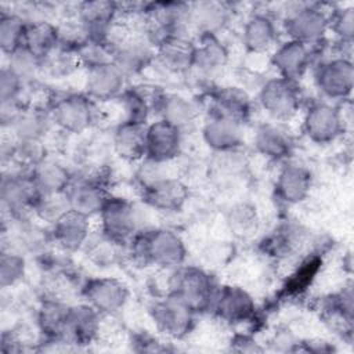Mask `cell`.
Masks as SVG:
<instances>
[{"mask_svg":"<svg viewBox=\"0 0 354 354\" xmlns=\"http://www.w3.org/2000/svg\"><path fill=\"white\" fill-rule=\"evenodd\" d=\"M304 243V231L292 223H286L275 228L263 239L261 248L267 256L274 259H289L295 256Z\"/></svg>","mask_w":354,"mask_h":354,"instance_id":"34","label":"cell"},{"mask_svg":"<svg viewBox=\"0 0 354 354\" xmlns=\"http://www.w3.org/2000/svg\"><path fill=\"white\" fill-rule=\"evenodd\" d=\"M91 218L69 210L50 227V239L64 252L82 250L91 234Z\"/></svg>","mask_w":354,"mask_h":354,"instance_id":"19","label":"cell"},{"mask_svg":"<svg viewBox=\"0 0 354 354\" xmlns=\"http://www.w3.org/2000/svg\"><path fill=\"white\" fill-rule=\"evenodd\" d=\"M112 147L119 158L127 162H140L145 158L147 124L124 119L113 130Z\"/></svg>","mask_w":354,"mask_h":354,"instance_id":"28","label":"cell"},{"mask_svg":"<svg viewBox=\"0 0 354 354\" xmlns=\"http://www.w3.org/2000/svg\"><path fill=\"white\" fill-rule=\"evenodd\" d=\"M53 124L48 108L26 104L10 130L17 141H41Z\"/></svg>","mask_w":354,"mask_h":354,"instance_id":"30","label":"cell"},{"mask_svg":"<svg viewBox=\"0 0 354 354\" xmlns=\"http://www.w3.org/2000/svg\"><path fill=\"white\" fill-rule=\"evenodd\" d=\"M231 18L228 3L216 0H203L189 4V28L202 35H218Z\"/></svg>","mask_w":354,"mask_h":354,"instance_id":"26","label":"cell"},{"mask_svg":"<svg viewBox=\"0 0 354 354\" xmlns=\"http://www.w3.org/2000/svg\"><path fill=\"white\" fill-rule=\"evenodd\" d=\"M87 259L97 267H112L119 263L124 254V246L102 232L91 234L86 246L83 248Z\"/></svg>","mask_w":354,"mask_h":354,"instance_id":"37","label":"cell"},{"mask_svg":"<svg viewBox=\"0 0 354 354\" xmlns=\"http://www.w3.org/2000/svg\"><path fill=\"white\" fill-rule=\"evenodd\" d=\"M131 348L137 353H160L167 351V347L163 346L156 337L149 335L147 330H140L131 336Z\"/></svg>","mask_w":354,"mask_h":354,"instance_id":"49","label":"cell"},{"mask_svg":"<svg viewBox=\"0 0 354 354\" xmlns=\"http://www.w3.org/2000/svg\"><path fill=\"white\" fill-rule=\"evenodd\" d=\"M98 231L123 246H126L137 234L148 228L144 225V214L140 206L129 199L113 195L106 201L98 214Z\"/></svg>","mask_w":354,"mask_h":354,"instance_id":"3","label":"cell"},{"mask_svg":"<svg viewBox=\"0 0 354 354\" xmlns=\"http://www.w3.org/2000/svg\"><path fill=\"white\" fill-rule=\"evenodd\" d=\"M25 82L7 65H4L0 71V101L10 100H22V91L25 87Z\"/></svg>","mask_w":354,"mask_h":354,"instance_id":"48","label":"cell"},{"mask_svg":"<svg viewBox=\"0 0 354 354\" xmlns=\"http://www.w3.org/2000/svg\"><path fill=\"white\" fill-rule=\"evenodd\" d=\"M53 123L66 133L79 134L88 130L95 119V101L86 93H66L54 97L48 104Z\"/></svg>","mask_w":354,"mask_h":354,"instance_id":"5","label":"cell"},{"mask_svg":"<svg viewBox=\"0 0 354 354\" xmlns=\"http://www.w3.org/2000/svg\"><path fill=\"white\" fill-rule=\"evenodd\" d=\"M228 58V48L218 39V35H202L195 40L194 69L198 72L213 75L227 65Z\"/></svg>","mask_w":354,"mask_h":354,"instance_id":"33","label":"cell"},{"mask_svg":"<svg viewBox=\"0 0 354 354\" xmlns=\"http://www.w3.org/2000/svg\"><path fill=\"white\" fill-rule=\"evenodd\" d=\"M353 289L351 286L343 288L340 292L333 293L325 300V314L328 318L335 319L336 324L342 325L343 329L351 330L354 303H353Z\"/></svg>","mask_w":354,"mask_h":354,"instance_id":"40","label":"cell"},{"mask_svg":"<svg viewBox=\"0 0 354 354\" xmlns=\"http://www.w3.org/2000/svg\"><path fill=\"white\" fill-rule=\"evenodd\" d=\"M69 210L72 209L66 192L40 194L33 206V216L51 227Z\"/></svg>","mask_w":354,"mask_h":354,"instance_id":"39","label":"cell"},{"mask_svg":"<svg viewBox=\"0 0 354 354\" xmlns=\"http://www.w3.org/2000/svg\"><path fill=\"white\" fill-rule=\"evenodd\" d=\"M311 185L313 177L307 167L299 163H286L278 171L274 189L282 203L293 206L308 198Z\"/></svg>","mask_w":354,"mask_h":354,"instance_id":"21","label":"cell"},{"mask_svg":"<svg viewBox=\"0 0 354 354\" xmlns=\"http://www.w3.org/2000/svg\"><path fill=\"white\" fill-rule=\"evenodd\" d=\"M102 317V314L86 301L69 304L64 342L79 347L94 343L101 332Z\"/></svg>","mask_w":354,"mask_h":354,"instance_id":"18","label":"cell"},{"mask_svg":"<svg viewBox=\"0 0 354 354\" xmlns=\"http://www.w3.org/2000/svg\"><path fill=\"white\" fill-rule=\"evenodd\" d=\"M231 350L236 353H261L264 348L249 335H235L230 342Z\"/></svg>","mask_w":354,"mask_h":354,"instance_id":"51","label":"cell"},{"mask_svg":"<svg viewBox=\"0 0 354 354\" xmlns=\"http://www.w3.org/2000/svg\"><path fill=\"white\" fill-rule=\"evenodd\" d=\"M321 266V260L317 256H311L301 261V264L295 270V272L290 275V278L286 281V285L283 286V290L286 295H299L304 289H307L308 285H311L313 279L318 274Z\"/></svg>","mask_w":354,"mask_h":354,"instance_id":"45","label":"cell"},{"mask_svg":"<svg viewBox=\"0 0 354 354\" xmlns=\"http://www.w3.org/2000/svg\"><path fill=\"white\" fill-rule=\"evenodd\" d=\"M7 57V66L14 71L26 84L35 80V77H37V75L43 72V58L36 55L25 46L18 47Z\"/></svg>","mask_w":354,"mask_h":354,"instance_id":"41","label":"cell"},{"mask_svg":"<svg viewBox=\"0 0 354 354\" xmlns=\"http://www.w3.org/2000/svg\"><path fill=\"white\" fill-rule=\"evenodd\" d=\"M278 29L275 21L266 12H256L248 18L242 29V43L249 53L264 54L275 47Z\"/></svg>","mask_w":354,"mask_h":354,"instance_id":"29","label":"cell"},{"mask_svg":"<svg viewBox=\"0 0 354 354\" xmlns=\"http://www.w3.org/2000/svg\"><path fill=\"white\" fill-rule=\"evenodd\" d=\"M26 48L44 58L58 47V28L51 21H37L26 24L24 43Z\"/></svg>","mask_w":354,"mask_h":354,"instance_id":"35","label":"cell"},{"mask_svg":"<svg viewBox=\"0 0 354 354\" xmlns=\"http://www.w3.org/2000/svg\"><path fill=\"white\" fill-rule=\"evenodd\" d=\"M210 310L227 324H243L256 315V301L245 288L223 285L218 286Z\"/></svg>","mask_w":354,"mask_h":354,"instance_id":"14","label":"cell"},{"mask_svg":"<svg viewBox=\"0 0 354 354\" xmlns=\"http://www.w3.org/2000/svg\"><path fill=\"white\" fill-rule=\"evenodd\" d=\"M141 199L152 210L177 213L188 201V188L177 176L171 174L141 188Z\"/></svg>","mask_w":354,"mask_h":354,"instance_id":"16","label":"cell"},{"mask_svg":"<svg viewBox=\"0 0 354 354\" xmlns=\"http://www.w3.org/2000/svg\"><path fill=\"white\" fill-rule=\"evenodd\" d=\"M212 112L245 123L253 112V101L241 87H218L212 93Z\"/></svg>","mask_w":354,"mask_h":354,"instance_id":"31","label":"cell"},{"mask_svg":"<svg viewBox=\"0 0 354 354\" xmlns=\"http://www.w3.org/2000/svg\"><path fill=\"white\" fill-rule=\"evenodd\" d=\"M329 30H332L340 43H353L354 39V7H342L333 10L329 15Z\"/></svg>","mask_w":354,"mask_h":354,"instance_id":"46","label":"cell"},{"mask_svg":"<svg viewBox=\"0 0 354 354\" xmlns=\"http://www.w3.org/2000/svg\"><path fill=\"white\" fill-rule=\"evenodd\" d=\"M225 224L230 232L236 238H250L260 225V216L257 207L250 202L234 203L225 214Z\"/></svg>","mask_w":354,"mask_h":354,"instance_id":"36","label":"cell"},{"mask_svg":"<svg viewBox=\"0 0 354 354\" xmlns=\"http://www.w3.org/2000/svg\"><path fill=\"white\" fill-rule=\"evenodd\" d=\"M170 163L166 162H158L148 158H144L138 162V167L136 171V178L140 185V188H145L167 176H171L169 167Z\"/></svg>","mask_w":354,"mask_h":354,"instance_id":"47","label":"cell"},{"mask_svg":"<svg viewBox=\"0 0 354 354\" xmlns=\"http://www.w3.org/2000/svg\"><path fill=\"white\" fill-rule=\"evenodd\" d=\"M344 116L328 101H315L304 112L301 129L304 136L319 145L336 141L344 131Z\"/></svg>","mask_w":354,"mask_h":354,"instance_id":"9","label":"cell"},{"mask_svg":"<svg viewBox=\"0 0 354 354\" xmlns=\"http://www.w3.org/2000/svg\"><path fill=\"white\" fill-rule=\"evenodd\" d=\"M202 138L216 153L239 149L245 138L243 123L210 112L202 127Z\"/></svg>","mask_w":354,"mask_h":354,"instance_id":"17","label":"cell"},{"mask_svg":"<svg viewBox=\"0 0 354 354\" xmlns=\"http://www.w3.org/2000/svg\"><path fill=\"white\" fill-rule=\"evenodd\" d=\"M149 317L158 330L171 339H183L195 328L196 313L171 293L156 297L149 306Z\"/></svg>","mask_w":354,"mask_h":354,"instance_id":"6","label":"cell"},{"mask_svg":"<svg viewBox=\"0 0 354 354\" xmlns=\"http://www.w3.org/2000/svg\"><path fill=\"white\" fill-rule=\"evenodd\" d=\"M39 195L29 170L8 171L1 178V205L11 220L24 221L29 214H33V206Z\"/></svg>","mask_w":354,"mask_h":354,"instance_id":"7","label":"cell"},{"mask_svg":"<svg viewBox=\"0 0 354 354\" xmlns=\"http://www.w3.org/2000/svg\"><path fill=\"white\" fill-rule=\"evenodd\" d=\"M183 131L165 120L147 124L145 158L171 163L181 152Z\"/></svg>","mask_w":354,"mask_h":354,"instance_id":"20","label":"cell"},{"mask_svg":"<svg viewBox=\"0 0 354 354\" xmlns=\"http://www.w3.org/2000/svg\"><path fill=\"white\" fill-rule=\"evenodd\" d=\"M218 285L213 275L199 266H180L170 271L166 293H171L188 304L196 314L209 311Z\"/></svg>","mask_w":354,"mask_h":354,"instance_id":"2","label":"cell"},{"mask_svg":"<svg viewBox=\"0 0 354 354\" xmlns=\"http://www.w3.org/2000/svg\"><path fill=\"white\" fill-rule=\"evenodd\" d=\"M152 106L160 120L170 123L181 131L194 126L199 116L196 102L180 94L160 93L153 98Z\"/></svg>","mask_w":354,"mask_h":354,"instance_id":"23","label":"cell"},{"mask_svg":"<svg viewBox=\"0 0 354 354\" xmlns=\"http://www.w3.org/2000/svg\"><path fill=\"white\" fill-rule=\"evenodd\" d=\"M195 40L187 35L162 39L156 44V58L163 68L173 73H185L194 69Z\"/></svg>","mask_w":354,"mask_h":354,"instance_id":"24","label":"cell"},{"mask_svg":"<svg viewBox=\"0 0 354 354\" xmlns=\"http://www.w3.org/2000/svg\"><path fill=\"white\" fill-rule=\"evenodd\" d=\"M66 195L71 203V209L88 218L98 217L106 201L111 198V192L106 188L105 180L100 177V173L75 176Z\"/></svg>","mask_w":354,"mask_h":354,"instance_id":"13","label":"cell"},{"mask_svg":"<svg viewBox=\"0 0 354 354\" xmlns=\"http://www.w3.org/2000/svg\"><path fill=\"white\" fill-rule=\"evenodd\" d=\"M328 15L329 14L315 4L300 6L288 12L283 21L285 33L289 40L299 41L308 47L319 44L329 30Z\"/></svg>","mask_w":354,"mask_h":354,"instance_id":"11","label":"cell"},{"mask_svg":"<svg viewBox=\"0 0 354 354\" xmlns=\"http://www.w3.org/2000/svg\"><path fill=\"white\" fill-rule=\"evenodd\" d=\"M257 100L263 111L277 122L290 120L301 106L297 83L281 76L266 80L259 90Z\"/></svg>","mask_w":354,"mask_h":354,"instance_id":"8","label":"cell"},{"mask_svg":"<svg viewBox=\"0 0 354 354\" xmlns=\"http://www.w3.org/2000/svg\"><path fill=\"white\" fill-rule=\"evenodd\" d=\"M79 66L82 65L77 54L59 47L43 58V73L57 79L72 75Z\"/></svg>","mask_w":354,"mask_h":354,"instance_id":"43","label":"cell"},{"mask_svg":"<svg viewBox=\"0 0 354 354\" xmlns=\"http://www.w3.org/2000/svg\"><path fill=\"white\" fill-rule=\"evenodd\" d=\"M26 22L15 11H1L0 14V48L10 55L24 43Z\"/></svg>","mask_w":354,"mask_h":354,"instance_id":"38","label":"cell"},{"mask_svg":"<svg viewBox=\"0 0 354 354\" xmlns=\"http://www.w3.org/2000/svg\"><path fill=\"white\" fill-rule=\"evenodd\" d=\"M119 100L126 113V120L147 124L152 104L141 91H138L137 88H126Z\"/></svg>","mask_w":354,"mask_h":354,"instance_id":"44","label":"cell"},{"mask_svg":"<svg viewBox=\"0 0 354 354\" xmlns=\"http://www.w3.org/2000/svg\"><path fill=\"white\" fill-rule=\"evenodd\" d=\"M83 301L88 303L104 317L115 315L129 301V289L115 277H94L84 281L80 288Z\"/></svg>","mask_w":354,"mask_h":354,"instance_id":"12","label":"cell"},{"mask_svg":"<svg viewBox=\"0 0 354 354\" xmlns=\"http://www.w3.org/2000/svg\"><path fill=\"white\" fill-rule=\"evenodd\" d=\"M127 76L113 61L86 68L84 88L93 101H111L119 98L126 87Z\"/></svg>","mask_w":354,"mask_h":354,"instance_id":"15","label":"cell"},{"mask_svg":"<svg viewBox=\"0 0 354 354\" xmlns=\"http://www.w3.org/2000/svg\"><path fill=\"white\" fill-rule=\"evenodd\" d=\"M69 304L58 297L50 296L41 300L37 314L36 324L40 335L48 343H65V328L68 318Z\"/></svg>","mask_w":354,"mask_h":354,"instance_id":"27","label":"cell"},{"mask_svg":"<svg viewBox=\"0 0 354 354\" xmlns=\"http://www.w3.org/2000/svg\"><path fill=\"white\" fill-rule=\"evenodd\" d=\"M126 256L141 267L153 266L171 271L185 263L187 246L184 239L170 228H145L126 246Z\"/></svg>","mask_w":354,"mask_h":354,"instance_id":"1","label":"cell"},{"mask_svg":"<svg viewBox=\"0 0 354 354\" xmlns=\"http://www.w3.org/2000/svg\"><path fill=\"white\" fill-rule=\"evenodd\" d=\"M26 274V260L18 250L3 248L0 253V286L12 288L19 283Z\"/></svg>","mask_w":354,"mask_h":354,"instance_id":"42","label":"cell"},{"mask_svg":"<svg viewBox=\"0 0 354 354\" xmlns=\"http://www.w3.org/2000/svg\"><path fill=\"white\" fill-rule=\"evenodd\" d=\"M319 93L330 101L350 100L354 87V66L350 57L337 55L322 61L314 75Z\"/></svg>","mask_w":354,"mask_h":354,"instance_id":"10","label":"cell"},{"mask_svg":"<svg viewBox=\"0 0 354 354\" xmlns=\"http://www.w3.org/2000/svg\"><path fill=\"white\" fill-rule=\"evenodd\" d=\"M0 350L6 354L25 351V342L17 330H4L0 339Z\"/></svg>","mask_w":354,"mask_h":354,"instance_id":"50","label":"cell"},{"mask_svg":"<svg viewBox=\"0 0 354 354\" xmlns=\"http://www.w3.org/2000/svg\"><path fill=\"white\" fill-rule=\"evenodd\" d=\"M311 48L313 47L288 39L275 47L271 55V64L281 77L297 83L311 65Z\"/></svg>","mask_w":354,"mask_h":354,"instance_id":"22","label":"cell"},{"mask_svg":"<svg viewBox=\"0 0 354 354\" xmlns=\"http://www.w3.org/2000/svg\"><path fill=\"white\" fill-rule=\"evenodd\" d=\"M29 171L39 194L66 192L75 177L68 166L48 156Z\"/></svg>","mask_w":354,"mask_h":354,"instance_id":"32","label":"cell"},{"mask_svg":"<svg viewBox=\"0 0 354 354\" xmlns=\"http://www.w3.org/2000/svg\"><path fill=\"white\" fill-rule=\"evenodd\" d=\"M142 29L155 44L169 36L187 35V29H189V3H145L142 10Z\"/></svg>","mask_w":354,"mask_h":354,"instance_id":"4","label":"cell"},{"mask_svg":"<svg viewBox=\"0 0 354 354\" xmlns=\"http://www.w3.org/2000/svg\"><path fill=\"white\" fill-rule=\"evenodd\" d=\"M254 148L264 158L282 162L286 160L295 148L293 137L281 123H263L254 133Z\"/></svg>","mask_w":354,"mask_h":354,"instance_id":"25","label":"cell"}]
</instances>
